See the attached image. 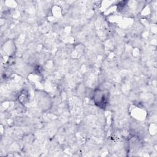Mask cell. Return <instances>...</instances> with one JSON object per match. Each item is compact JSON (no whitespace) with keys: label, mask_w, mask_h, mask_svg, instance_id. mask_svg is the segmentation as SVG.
<instances>
[{"label":"cell","mask_w":157,"mask_h":157,"mask_svg":"<svg viewBox=\"0 0 157 157\" xmlns=\"http://www.w3.org/2000/svg\"><path fill=\"white\" fill-rule=\"evenodd\" d=\"M107 93H104L103 90H98L94 93V102L98 106L101 108L105 107L109 99Z\"/></svg>","instance_id":"cell-1"}]
</instances>
